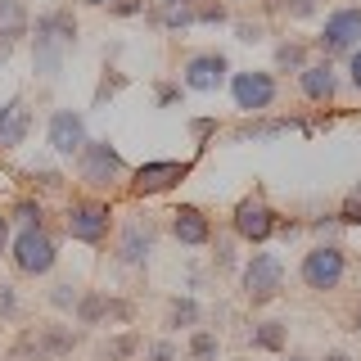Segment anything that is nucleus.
Returning <instances> with one entry per match:
<instances>
[{"label": "nucleus", "instance_id": "1", "mask_svg": "<svg viewBox=\"0 0 361 361\" xmlns=\"http://www.w3.org/2000/svg\"><path fill=\"white\" fill-rule=\"evenodd\" d=\"M73 45H77V18L68 9L41 14L37 27H32V68L45 82H54L63 73V50H73Z\"/></svg>", "mask_w": 361, "mask_h": 361}, {"label": "nucleus", "instance_id": "2", "mask_svg": "<svg viewBox=\"0 0 361 361\" xmlns=\"http://www.w3.org/2000/svg\"><path fill=\"white\" fill-rule=\"evenodd\" d=\"M240 280H244V298L253 302V307H267L280 293V285H285V262H280L276 253H253L244 262Z\"/></svg>", "mask_w": 361, "mask_h": 361}, {"label": "nucleus", "instance_id": "3", "mask_svg": "<svg viewBox=\"0 0 361 361\" xmlns=\"http://www.w3.org/2000/svg\"><path fill=\"white\" fill-rule=\"evenodd\" d=\"M343 271H348V257H343V248H338V244H316L312 253H302V267H298V276H302V285H307V289L325 293V289H338Z\"/></svg>", "mask_w": 361, "mask_h": 361}, {"label": "nucleus", "instance_id": "4", "mask_svg": "<svg viewBox=\"0 0 361 361\" xmlns=\"http://www.w3.org/2000/svg\"><path fill=\"white\" fill-rule=\"evenodd\" d=\"M14 267L23 271V276H45V271L54 267V240L45 235V226H27V231L14 235Z\"/></svg>", "mask_w": 361, "mask_h": 361}, {"label": "nucleus", "instance_id": "5", "mask_svg": "<svg viewBox=\"0 0 361 361\" xmlns=\"http://www.w3.org/2000/svg\"><path fill=\"white\" fill-rule=\"evenodd\" d=\"M77 172H82L86 185H113V180H122L127 163L109 140H86V149L77 154Z\"/></svg>", "mask_w": 361, "mask_h": 361}, {"label": "nucleus", "instance_id": "6", "mask_svg": "<svg viewBox=\"0 0 361 361\" xmlns=\"http://www.w3.org/2000/svg\"><path fill=\"white\" fill-rule=\"evenodd\" d=\"M316 45H321L325 59H334V54H353L361 45V9H334V14L325 18Z\"/></svg>", "mask_w": 361, "mask_h": 361}, {"label": "nucleus", "instance_id": "7", "mask_svg": "<svg viewBox=\"0 0 361 361\" xmlns=\"http://www.w3.org/2000/svg\"><path fill=\"white\" fill-rule=\"evenodd\" d=\"M86 118L77 109H54L50 113V127H45V145H50L59 158H77L86 149Z\"/></svg>", "mask_w": 361, "mask_h": 361}, {"label": "nucleus", "instance_id": "8", "mask_svg": "<svg viewBox=\"0 0 361 361\" xmlns=\"http://www.w3.org/2000/svg\"><path fill=\"white\" fill-rule=\"evenodd\" d=\"M231 226H235V235L240 240H248V244H267L271 235L280 231V221H276V212L267 208L257 195H248V199H240L235 203V212H231Z\"/></svg>", "mask_w": 361, "mask_h": 361}, {"label": "nucleus", "instance_id": "9", "mask_svg": "<svg viewBox=\"0 0 361 361\" xmlns=\"http://www.w3.org/2000/svg\"><path fill=\"white\" fill-rule=\"evenodd\" d=\"M109 203H99V199H82V203H73L68 208V235H73L77 244H104V235H109Z\"/></svg>", "mask_w": 361, "mask_h": 361}, {"label": "nucleus", "instance_id": "10", "mask_svg": "<svg viewBox=\"0 0 361 361\" xmlns=\"http://www.w3.org/2000/svg\"><path fill=\"white\" fill-rule=\"evenodd\" d=\"M231 95H235V109L262 113V109H271V99H276V77H271V73H257V68L235 73L231 77Z\"/></svg>", "mask_w": 361, "mask_h": 361}, {"label": "nucleus", "instance_id": "11", "mask_svg": "<svg viewBox=\"0 0 361 361\" xmlns=\"http://www.w3.org/2000/svg\"><path fill=\"white\" fill-rule=\"evenodd\" d=\"M190 176V163H172V158H163V163H140L135 167V180H131V195H163V190H172L176 180Z\"/></svg>", "mask_w": 361, "mask_h": 361}, {"label": "nucleus", "instance_id": "12", "mask_svg": "<svg viewBox=\"0 0 361 361\" xmlns=\"http://www.w3.org/2000/svg\"><path fill=\"white\" fill-rule=\"evenodd\" d=\"M77 325H99V321H109V316H118V321H131V307L122 298H109V293H99V289H86L82 298H77Z\"/></svg>", "mask_w": 361, "mask_h": 361}, {"label": "nucleus", "instance_id": "13", "mask_svg": "<svg viewBox=\"0 0 361 361\" xmlns=\"http://www.w3.org/2000/svg\"><path fill=\"white\" fill-rule=\"evenodd\" d=\"M226 73H231V63H226V54H217V50H203V54H195V59L185 63V86L190 90H217L221 82H226Z\"/></svg>", "mask_w": 361, "mask_h": 361}, {"label": "nucleus", "instance_id": "14", "mask_svg": "<svg viewBox=\"0 0 361 361\" xmlns=\"http://www.w3.org/2000/svg\"><path fill=\"white\" fill-rule=\"evenodd\" d=\"M167 217H172V235L185 248H203L212 240V221L203 217V208H195V203H180V208H172Z\"/></svg>", "mask_w": 361, "mask_h": 361}, {"label": "nucleus", "instance_id": "15", "mask_svg": "<svg viewBox=\"0 0 361 361\" xmlns=\"http://www.w3.org/2000/svg\"><path fill=\"white\" fill-rule=\"evenodd\" d=\"M298 86H302V95H307L312 104H330L334 90H338V73H334V63H330V59L307 63V68L298 73Z\"/></svg>", "mask_w": 361, "mask_h": 361}, {"label": "nucleus", "instance_id": "16", "mask_svg": "<svg viewBox=\"0 0 361 361\" xmlns=\"http://www.w3.org/2000/svg\"><path fill=\"white\" fill-rule=\"evenodd\" d=\"M27 5L23 0H0V63L14 54L18 37H27Z\"/></svg>", "mask_w": 361, "mask_h": 361}, {"label": "nucleus", "instance_id": "17", "mask_svg": "<svg viewBox=\"0 0 361 361\" xmlns=\"http://www.w3.org/2000/svg\"><path fill=\"white\" fill-rule=\"evenodd\" d=\"M32 131V113L18 104V99H9L5 109H0V149H14V145L27 140Z\"/></svg>", "mask_w": 361, "mask_h": 361}, {"label": "nucleus", "instance_id": "18", "mask_svg": "<svg viewBox=\"0 0 361 361\" xmlns=\"http://www.w3.org/2000/svg\"><path fill=\"white\" fill-rule=\"evenodd\" d=\"M149 248H154V226L149 221H135L122 231V244H118V257L127 267H140L145 257H149Z\"/></svg>", "mask_w": 361, "mask_h": 361}, {"label": "nucleus", "instance_id": "19", "mask_svg": "<svg viewBox=\"0 0 361 361\" xmlns=\"http://www.w3.org/2000/svg\"><path fill=\"white\" fill-rule=\"evenodd\" d=\"M27 348H37V357H63L77 348V330H68V325H41V334L27 338Z\"/></svg>", "mask_w": 361, "mask_h": 361}, {"label": "nucleus", "instance_id": "20", "mask_svg": "<svg viewBox=\"0 0 361 361\" xmlns=\"http://www.w3.org/2000/svg\"><path fill=\"white\" fill-rule=\"evenodd\" d=\"M253 348H257V353H285V321L253 325Z\"/></svg>", "mask_w": 361, "mask_h": 361}, {"label": "nucleus", "instance_id": "21", "mask_svg": "<svg viewBox=\"0 0 361 361\" xmlns=\"http://www.w3.org/2000/svg\"><path fill=\"white\" fill-rule=\"evenodd\" d=\"M221 357V338L212 330H190V361H217Z\"/></svg>", "mask_w": 361, "mask_h": 361}, {"label": "nucleus", "instance_id": "22", "mask_svg": "<svg viewBox=\"0 0 361 361\" xmlns=\"http://www.w3.org/2000/svg\"><path fill=\"white\" fill-rule=\"evenodd\" d=\"M167 325H172V330H180V325H199V302L195 298H176L172 312H167Z\"/></svg>", "mask_w": 361, "mask_h": 361}, {"label": "nucleus", "instance_id": "23", "mask_svg": "<svg viewBox=\"0 0 361 361\" xmlns=\"http://www.w3.org/2000/svg\"><path fill=\"white\" fill-rule=\"evenodd\" d=\"M135 353H140V338H135V334H118V338H109V361H131Z\"/></svg>", "mask_w": 361, "mask_h": 361}, {"label": "nucleus", "instance_id": "24", "mask_svg": "<svg viewBox=\"0 0 361 361\" xmlns=\"http://www.w3.org/2000/svg\"><path fill=\"white\" fill-rule=\"evenodd\" d=\"M41 203L37 199H23V203H14V221H18V231H27V226H41Z\"/></svg>", "mask_w": 361, "mask_h": 361}, {"label": "nucleus", "instance_id": "25", "mask_svg": "<svg viewBox=\"0 0 361 361\" xmlns=\"http://www.w3.org/2000/svg\"><path fill=\"white\" fill-rule=\"evenodd\" d=\"M276 68H289V73H302V45H280L276 50Z\"/></svg>", "mask_w": 361, "mask_h": 361}, {"label": "nucleus", "instance_id": "26", "mask_svg": "<svg viewBox=\"0 0 361 361\" xmlns=\"http://www.w3.org/2000/svg\"><path fill=\"white\" fill-rule=\"evenodd\" d=\"M104 5H109L113 18H135V14H145V0H104Z\"/></svg>", "mask_w": 361, "mask_h": 361}, {"label": "nucleus", "instance_id": "27", "mask_svg": "<svg viewBox=\"0 0 361 361\" xmlns=\"http://www.w3.org/2000/svg\"><path fill=\"white\" fill-rule=\"evenodd\" d=\"M77 298H82V293H73V285H54V293H50L54 307H77Z\"/></svg>", "mask_w": 361, "mask_h": 361}, {"label": "nucleus", "instance_id": "28", "mask_svg": "<svg viewBox=\"0 0 361 361\" xmlns=\"http://www.w3.org/2000/svg\"><path fill=\"white\" fill-rule=\"evenodd\" d=\"M149 361H180V353L172 343H167V338H158V343L149 348Z\"/></svg>", "mask_w": 361, "mask_h": 361}, {"label": "nucleus", "instance_id": "29", "mask_svg": "<svg viewBox=\"0 0 361 361\" xmlns=\"http://www.w3.org/2000/svg\"><path fill=\"white\" fill-rule=\"evenodd\" d=\"M338 221H348V226H361V195H353L343 203V212H338Z\"/></svg>", "mask_w": 361, "mask_h": 361}, {"label": "nucleus", "instance_id": "30", "mask_svg": "<svg viewBox=\"0 0 361 361\" xmlns=\"http://www.w3.org/2000/svg\"><path fill=\"white\" fill-rule=\"evenodd\" d=\"M348 82H353V90L361 95V45H357L353 54H348Z\"/></svg>", "mask_w": 361, "mask_h": 361}, {"label": "nucleus", "instance_id": "31", "mask_svg": "<svg viewBox=\"0 0 361 361\" xmlns=\"http://www.w3.org/2000/svg\"><path fill=\"white\" fill-rule=\"evenodd\" d=\"M176 99H180V86H158V104H176Z\"/></svg>", "mask_w": 361, "mask_h": 361}, {"label": "nucleus", "instance_id": "32", "mask_svg": "<svg viewBox=\"0 0 361 361\" xmlns=\"http://www.w3.org/2000/svg\"><path fill=\"white\" fill-rule=\"evenodd\" d=\"M212 262H217V267H231V244H217V253H212Z\"/></svg>", "mask_w": 361, "mask_h": 361}, {"label": "nucleus", "instance_id": "33", "mask_svg": "<svg viewBox=\"0 0 361 361\" xmlns=\"http://www.w3.org/2000/svg\"><path fill=\"white\" fill-rule=\"evenodd\" d=\"M0 312H14V289L0 285Z\"/></svg>", "mask_w": 361, "mask_h": 361}, {"label": "nucleus", "instance_id": "34", "mask_svg": "<svg viewBox=\"0 0 361 361\" xmlns=\"http://www.w3.org/2000/svg\"><path fill=\"white\" fill-rule=\"evenodd\" d=\"M9 244H14V240H9V217H0V253H5Z\"/></svg>", "mask_w": 361, "mask_h": 361}, {"label": "nucleus", "instance_id": "35", "mask_svg": "<svg viewBox=\"0 0 361 361\" xmlns=\"http://www.w3.org/2000/svg\"><path fill=\"white\" fill-rule=\"evenodd\" d=\"M321 361H353V357H348V353H325Z\"/></svg>", "mask_w": 361, "mask_h": 361}, {"label": "nucleus", "instance_id": "36", "mask_svg": "<svg viewBox=\"0 0 361 361\" xmlns=\"http://www.w3.org/2000/svg\"><path fill=\"white\" fill-rule=\"evenodd\" d=\"M353 330H357V334H361V312H357V316H353Z\"/></svg>", "mask_w": 361, "mask_h": 361}, {"label": "nucleus", "instance_id": "37", "mask_svg": "<svg viewBox=\"0 0 361 361\" xmlns=\"http://www.w3.org/2000/svg\"><path fill=\"white\" fill-rule=\"evenodd\" d=\"M285 361H307V357H302V353H293V357H285Z\"/></svg>", "mask_w": 361, "mask_h": 361}, {"label": "nucleus", "instance_id": "38", "mask_svg": "<svg viewBox=\"0 0 361 361\" xmlns=\"http://www.w3.org/2000/svg\"><path fill=\"white\" fill-rule=\"evenodd\" d=\"M99 5H104V0H99Z\"/></svg>", "mask_w": 361, "mask_h": 361}]
</instances>
